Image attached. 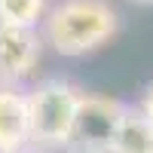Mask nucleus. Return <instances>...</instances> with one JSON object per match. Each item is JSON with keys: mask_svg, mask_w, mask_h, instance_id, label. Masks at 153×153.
<instances>
[{"mask_svg": "<svg viewBox=\"0 0 153 153\" xmlns=\"http://www.w3.org/2000/svg\"><path fill=\"white\" fill-rule=\"evenodd\" d=\"M120 28V16L107 0H61L43 16V43L58 55H89Z\"/></svg>", "mask_w": 153, "mask_h": 153, "instance_id": "obj_1", "label": "nucleus"}, {"mask_svg": "<svg viewBox=\"0 0 153 153\" xmlns=\"http://www.w3.org/2000/svg\"><path fill=\"white\" fill-rule=\"evenodd\" d=\"M83 92L68 80H43L28 92L31 110V144L37 147H65Z\"/></svg>", "mask_w": 153, "mask_h": 153, "instance_id": "obj_2", "label": "nucleus"}, {"mask_svg": "<svg viewBox=\"0 0 153 153\" xmlns=\"http://www.w3.org/2000/svg\"><path fill=\"white\" fill-rule=\"evenodd\" d=\"M126 110L129 107L117 98L83 92L65 150L68 153H113V141H117Z\"/></svg>", "mask_w": 153, "mask_h": 153, "instance_id": "obj_3", "label": "nucleus"}, {"mask_svg": "<svg viewBox=\"0 0 153 153\" xmlns=\"http://www.w3.org/2000/svg\"><path fill=\"white\" fill-rule=\"evenodd\" d=\"M43 37L34 28L0 25V86H19L40 61Z\"/></svg>", "mask_w": 153, "mask_h": 153, "instance_id": "obj_4", "label": "nucleus"}, {"mask_svg": "<svg viewBox=\"0 0 153 153\" xmlns=\"http://www.w3.org/2000/svg\"><path fill=\"white\" fill-rule=\"evenodd\" d=\"M31 147V110L28 92L19 86H0V153Z\"/></svg>", "mask_w": 153, "mask_h": 153, "instance_id": "obj_5", "label": "nucleus"}, {"mask_svg": "<svg viewBox=\"0 0 153 153\" xmlns=\"http://www.w3.org/2000/svg\"><path fill=\"white\" fill-rule=\"evenodd\" d=\"M113 153H153V123L141 107H129L113 141Z\"/></svg>", "mask_w": 153, "mask_h": 153, "instance_id": "obj_6", "label": "nucleus"}, {"mask_svg": "<svg viewBox=\"0 0 153 153\" xmlns=\"http://www.w3.org/2000/svg\"><path fill=\"white\" fill-rule=\"evenodd\" d=\"M46 16V0H0V25L37 28Z\"/></svg>", "mask_w": 153, "mask_h": 153, "instance_id": "obj_7", "label": "nucleus"}, {"mask_svg": "<svg viewBox=\"0 0 153 153\" xmlns=\"http://www.w3.org/2000/svg\"><path fill=\"white\" fill-rule=\"evenodd\" d=\"M141 110L147 113V120L153 123V86H150V92H147V98H144V104H141Z\"/></svg>", "mask_w": 153, "mask_h": 153, "instance_id": "obj_8", "label": "nucleus"}, {"mask_svg": "<svg viewBox=\"0 0 153 153\" xmlns=\"http://www.w3.org/2000/svg\"><path fill=\"white\" fill-rule=\"evenodd\" d=\"M16 153H37L34 147H25V150H16Z\"/></svg>", "mask_w": 153, "mask_h": 153, "instance_id": "obj_9", "label": "nucleus"}, {"mask_svg": "<svg viewBox=\"0 0 153 153\" xmlns=\"http://www.w3.org/2000/svg\"><path fill=\"white\" fill-rule=\"evenodd\" d=\"M135 3H153V0H135Z\"/></svg>", "mask_w": 153, "mask_h": 153, "instance_id": "obj_10", "label": "nucleus"}]
</instances>
